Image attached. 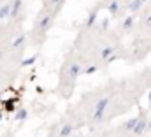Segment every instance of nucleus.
<instances>
[{
    "instance_id": "1",
    "label": "nucleus",
    "mask_w": 151,
    "mask_h": 137,
    "mask_svg": "<svg viewBox=\"0 0 151 137\" xmlns=\"http://www.w3.org/2000/svg\"><path fill=\"white\" fill-rule=\"evenodd\" d=\"M7 16H11V5H4V7H0V19H5Z\"/></svg>"
},
{
    "instance_id": "2",
    "label": "nucleus",
    "mask_w": 151,
    "mask_h": 137,
    "mask_svg": "<svg viewBox=\"0 0 151 137\" xmlns=\"http://www.w3.org/2000/svg\"><path fill=\"white\" fill-rule=\"evenodd\" d=\"M0 120H2V112H0Z\"/></svg>"
}]
</instances>
